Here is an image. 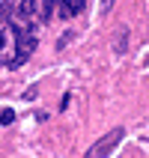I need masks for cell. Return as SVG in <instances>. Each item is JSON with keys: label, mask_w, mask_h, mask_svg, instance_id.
Instances as JSON below:
<instances>
[{"label": "cell", "mask_w": 149, "mask_h": 158, "mask_svg": "<svg viewBox=\"0 0 149 158\" xmlns=\"http://www.w3.org/2000/svg\"><path fill=\"white\" fill-rule=\"evenodd\" d=\"M15 3H18V0H3V3H0V30H3V24L12 18V12H15Z\"/></svg>", "instance_id": "cell-5"}, {"label": "cell", "mask_w": 149, "mask_h": 158, "mask_svg": "<svg viewBox=\"0 0 149 158\" xmlns=\"http://www.w3.org/2000/svg\"><path fill=\"white\" fill-rule=\"evenodd\" d=\"M33 18H36V0H21L18 9L12 12V30L33 27Z\"/></svg>", "instance_id": "cell-3"}, {"label": "cell", "mask_w": 149, "mask_h": 158, "mask_svg": "<svg viewBox=\"0 0 149 158\" xmlns=\"http://www.w3.org/2000/svg\"><path fill=\"white\" fill-rule=\"evenodd\" d=\"M54 6H57V0H42V24L54 18Z\"/></svg>", "instance_id": "cell-6"}, {"label": "cell", "mask_w": 149, "mask_h": 158, "mask_svg": "<svg viewBox=\"0 0 149 158\" xmlns=\"http://www.w3.org/2000/svg\"><path fill=\"white\" fill-rule=\"evenodd\" d=\"M84 6H87V0H60V12H63V18L66 15H81L84 12Z\"/></svg>", "instance_id": "cell-4"}, {"label": "cell", "mask_w": 149, "mask_h": 158, "mask_svg": "<svg viewBox=\"0 0 149 158\" xmlns=\"http://www.w3.org/2000/svg\"><path fill=\"white\" fill-rule=\"evenodd\" d=\"M125 45H128V30H119V33H116V54H125Z\"/></svg>", "instance_id": "cell-7"}, {"label": "cell", "mask_w": 149, "mask_h": 158, "mask_svg": "<svg viewBox=\"0 0 149 158\" xmlns=\"http://www.w3.org/2000/svg\"><path fill=\"white\" fill-rule=\"evenodd\" d=\"M36 27H24V30H15V54H12V60H9V66L12 69H18V66H24L27 60H30V54L36 51Z\"/></svg>", "instance_id": "cell-1"}, {"label": "cell", "mask_w": 149, "mask_h": 158, "mask_svg": "<svg viewBox=\"0 0 149 158\" xmlns=\"http://www.w3.org/2000/svg\"><path fill=\"white\" fill-rule=\"evenodd\" d=\"M122 137H125V128H110L105 137H98V140L89 146L84 158H107L116 146H119V140H122Z\"/></svg>", "instance_id": "cell-2"}, {"label": "cell", "mask_w": 149, "mask_h": 158, "mask_svg": "<svg viewBox=\"0 0 149 158\" xmlns=\"http://www.w3.org/2000/svg\"><path fill=\"white\" fill-rule=\"evenodd\" d=\"M110 6H114V0H101V12H110Z\"/></svg>", "instance_id": "cell-9"}, {"label": "cell", "mask_w": 149, "mask_h": 158, "mask_svg": "<svg viewBox=\"0 0 149 158\" xmlns=\"http://www.w3.org/2000/svg\"><path fill=\"white\" fill-rule=\"evenodd\" d=\"M9 123H15V110L12 107H3L0 110V125H9Z\"/></svg>", "instance_id": "cell-8"}]
</instances>
